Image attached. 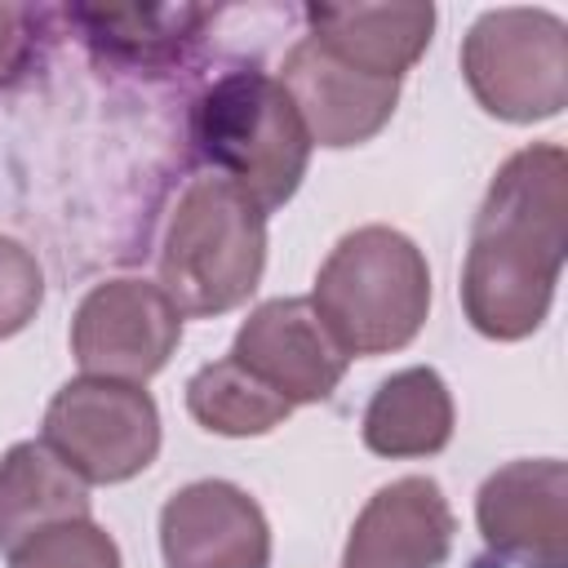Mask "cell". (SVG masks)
I'll return each instance as SVG.
<instances>
[{
	"instance_id": "6",
	"label": "cell",
	"mask_w": 568,
	"mask_h": 568,
	"mask_svg": "<svg viewBox=\"0 0 568 568\" xmlns=\"http://www.w3.org/2000/svg\"><path fill=\"white\" fill-rule=\"evenodd\" d=\"M40 439L84 484H124L160 453V408L133 382L71 377L49 399Z\"/></svg>"
},
{
	"instance_id": "10",
	"label": "cell",
	"mask_w": 568,
	"mask_h": 568,
	"mask_svg": "<svg viewBox=\"0 0 568 568\" xmlns=\"http://www.w3.org/2000/svg\"><path fill=\"white\" fill-rule=\"evenodd\" d=\"M275 80L293 98L311 142L328 146V151L373 142L390 124V115L399 106V84H404V80H386V75L342 62L311 36H302L284 53Z\"/></svg>"
},
{
	"instance_id": "4",
	"label": "cell",
	"mask_w": 568,
	"mask_h": 568,
	"mask_svg": "<svg viewBox=\"0 0 568 568\" xmlns=\"http://www.w3.org/2000/svg\"><path fill=\"white\" fill-rule=\"evenodd\" d=\"M266 271V213L226 178H195L160 240V288L191 320L244 306Z\"/></svg>"
},
{
	"instance_id": "19",
	"label": "cell",
	"mask_w": 568,
	"mask_h": 568,
	"mask_svg": "<svg viewBox=\"0 0 568 568\" xmlns=\"http://www.w3.org/2000/svg\"><path fill=\"white\" fill-rule=\"evenodd\" d=\"M40 302H44V271L36 253L22 240L0 235V342L18 337L36 320Z\"/></svg>"
},
{
	"instance_id": "2",
	"label": "cell",
	"mask_w": 568,
	"mask_h": 568,
	"mask_svg": "<svg viewBox=\"0 0 568 568\" xmlns=\"http://www.w3.org/2000/svg\"><path fill=\"white\" fill-rule=\"evenodd\" d=\"M186 133L195 155L262 213H275L297 195L315 146L293 98L262 67H235L204 84L191 102Z\"/></svg>"
},
{
	"instance_id": "15",
	"label": "cell",
	"mask_w": 568,
	"mask_h": 568,
	"mask_svg": "<svg viewBox=\"0 0 568 568\" xmlns=\"http://www.w3.org/2000/svg\"><path fill=\"white\" fill-rule=\"evenodd\" d=\"M453 426H457V408H453L448 382L430 364H413V368L390 373L373 390L359 435L368 453L404 462V457L444 453L453 439Z\"/></svg>"
},
{
	"instance_id": "13",
	"label": "cell",
	"mask_w": 568,
	"mask_h": 568,
	"mask_svg": "<svg viewBox=\"0 0 568 568\" xmlns=\"http://www.w3.org/2000/svg\"><path fill=\"white\" fill-rule=\"evenodd\" d=\"M306 36L342 62L404 80L435 36V4H306Z\"/></svg>"
},
{
	"instance_id": "16",
	"label": "cell",
	"mask_w": 568,
	"mask_h": 568,
	"mask_svg": "<svg viewBox=\"0 0 568 568\" xmlns=\"http://www.w3.org/2000/svg\"><path fill=\"white\" fill-rule=\"evenodd\" d=\"M89 484L44 444L22 439L0 457V550H18L49 524L89 519Z\"/></svg>"
},
{
	"instance_id": "12",
	"label": "cell",
	"mask_w": 568,
	"mask_h": 568,
	"mask_svg": "<svg viewBox=\"0 0 568 568\" xmlns=\"http://www.w3.org/2000/svg\"><path fill=\"white\" fill-rule=\"evenodd\" d=\"M457 515L430 475L382 484L351 524L342 568H439L453 550Z\"/></svg>"
},
{
	"instance_id": "14",
	"label": "cell",
	"mask_w": 568,
	"mask_h": 568,
	"mask_svg": "<svg viewBox=\"0 0 568 568\" xmlns=\"http://www.w3.org/2000/svg\"><path fill=\"white\" fill-rule=\"evenodd\" d=\"M71 27H80L84 44L115 67L129 71H164L182 67L186 53L200 44V27L213 18L200 4H151V9H89L71 4L58 9Z\"/></svg>"
},
{
	"instance_id": "7",
	"label": "cell",
	"mask_w": 568,
	"mask_h": 568,
	"mask_svg": "<svg viewBox=\"0 0 568 568\" xmlns=\"http://www.w3.org/2000/svg\"><path fill=\"white\" fill-rule=\"evenodd\" d=\"M182 342V311L138 275L93 284L71 315V355L84 377L151 382Z\"/></svg>"
},
{
	"instance_id": "3",
	"label": "cell",
	"mask_w": 568,
	"mask_h": 568,
	"mask_svg": "<svg viewBox=\"0 0 568 568\" xmlns=\"http://www.w3.org/2000/svg\"><path fill=\"white\" fill-rule=\"evenodd\" d=\"M311 306L346 355L404 351L430 315L426 253L395 226H355L320 262Z\"/></svg>"
},
{
	"instance_id": "5",
	"label": "cell",
	"mask_w": 568,
	"mask_h": 568,
	"mask_svg": "<svg viewBox=\"0 0 568 568\" xmlns=\"http://www.w3.org/2000/svg\"><path fill=\"white\" fill-rule=\"evenodd\" d=\"M457 62L470 98L506 124L555 120L568 106V27L550 9H484Z\"/></svg>"
},
{
	"instance_id": "20",
	"label": "cell",
	"mask_w": 568,
	"mask_h": 568,
	"mask_svg": "<svg viewBox=\"0 0 568 568\" xmlns=\"http://www.w3.org/2000/svg\"><path fill=\"white\" fill-rule=\"evenodd\" d=\"M53 9H31V4H0V89L13 84L40 44V22Z\"/></svg>"
},
{
	"instance_id": "11",
	"label": "cell",
	"mask_w": 568,
	"mask_h": 568,
	"mask_svg": "<svg viewBox=\"0 0 568 568\" xmlns=\"http://www.w3.org/2000/svg\"><path fill=\"white\" fill-rule=\"evenodd\" d=\"M164 568H271V524L231 479H195L160 506Z\"/></svg>"
},
{
	"instance_id": "1",
	"label": "cell",
	"mask_w": 568,
	"mask_h": 568,
	"mask_svg": "<svg viewBox=\"0 0 568 568\" xmlns=\"http://www.w3.org/2000/svg\"><path fill=\"white\" fill-rule=\"evenodd\" d=\"M568 257V155L532 142L493 173L462 262V311L488 342L532 337Z\"/></svg>"
},
{
	"instance_id": "9",
	"label": "cell",
	"mask_w": 568,
	"mask_h": 568,
	"mask_svg": "<svg viewBox=\"0 0 568 568\" xmlns=\"http://www.w3.org/2000/svg\"><path fill=\"white\" fill-rule=\"evenodd\" d=\"M226 355L293 408L324 404L351 364L311 297H271L253 306Z\"/></svg>"
},
{
	"instance_id": "17",
	"label": "cell",
	"mask_w": 568,
	"mask_h": 568,
	"mask_svg": "<svg viewBox=\"0 0 568 568\" xmlns=\"http://www.w3.org/2000/svg\"><path fill=\"white\" fill-rule=\"evenodd\" d=\"M186 413L226 439H248V435H271L275 426L288 422L293 404L266 390L253 373H244L231 355L204 364L186 382Z\"/></svg>"
},
{
	"instance_id": "8",
	"label": "cell",
	"mask_w": 568,
	"mask_h": 568,
	"mask_svg": "<svg viewBox=\"0 0 568 568\" xmlns=\"http://www.w3.org/2000/svg\"><path fill=\"white\" fill-rule=\"evenodd\" d=\"M475 524L501 564L568 568V466L559 457L497 466L475 493Z\"/></svg>"
},
{
	"instance_id": "18",
	"label": "cell",
	"mask_w": 568,
	"mask_h": 568,
	"mask_svg": "<svg viewBox=\"0 0 568 568\" xmlns=\"http://www.w3.org/2000/svg\"><path fill=\"white\" fill-rule=\"evenodd\" d=\"M9 568H124L115 537L93 519H62L9 550Z\"/></svg>"
}]
</instances>
